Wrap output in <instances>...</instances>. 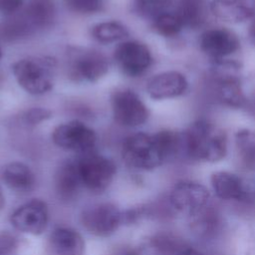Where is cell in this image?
Returning <instances> with one entry per match:
<instances>
[{"label":"cell","mask_w":255,"mask_h":255,"mask_svg":"<svg viewBox=\"0 0 255 255\" xmlns=\"http://www.w3.org/2000/svg\"><path fill=\"white\" fill-rule=\"evenodd\" d=\"M183 154L193 160L215 162L221 160L227 152L225 131L208 120L193 122L184 131Z\"/></svg>","instance_id":"1"},{"label":"cell","mask_w":255,"mask_h":255,"mask_svg":"<svg viewBox=\"0 0 255 255\" xmlns=\"http://www.w3.org/2000/svg\"><path fill=\"white\" fill-rule=\"evenodd\" d=\"M55 60L51 58H25L12 66L13 75L19 86L35 96L48 93L54 85Z\"/></svg>","instance_id":"2"},{"label":"cell","mask_w":255,"mask_h":255,"mask_svg":"<svg viewBox=\"0 0 255 255\" xmlns=\"http://www.w3.org/2000/svg\"><path fill=\"white\" fill-rule=\"evenodd\" d=\"M239 71V63L223 59L214 61L210 73L218 101L233 109L243 108L247 104L238 76Z\"/></svg>","instance_id":"3"},{"label":"cell","mask_w":255,"mask_h":255,"mask_svg":"<svg viewBox=\"0 0 255 255\" xmlns=\"http://www.w3.org/2000/svg\"><path fill=\"white\" fill-rule=\"evenodd\" d=\"M125 162L135 169L151 170L166 159L155 134L137 132L128 136L122 149Z\"/></svg>","instance_id":"4"},{"label":"cell","mask_w":255,"mask_h":255,"mask_svg":"<svg viewBox=\"0 0 255 255\" xmlns=\"http://www.w3.org/2000/svg\"><path fill=\"white\" fill-rule=\"evenodd\" d=\"M76 160L83 186L96 194L108 189L117 172V166L111 158L93 150L80 154Z\"/></svg>","instance_id":"5"},{"label":"cell","mask_w":255,"mask_h":255,"mask_svg":"<svg viewBox=\"0 0 255 255\" xmlns=\"http://www.w3.org/2000/svg\"><path fill=\"white\" fill-rule=\"evenodd\" d=\"M68 73L75 81L96 82L109 71L107 58L98 51L74 47L68 52Z\"/></svg>","instance_id":"6"},{"label":"cell","mask_w":255,"mask_h":255,"mask_svg":"<svg viewBox=\"0 0 255 255\" xmlns=\"http://www.w3.org/2000/svg\"><path fill=\"white\" fill-rule=\"evenodd\" d=\"M83 227L97 237H109L122 224V211L111 202L95 203L86 207L80 216Z\"/></svg>","instance_id":"7"},{"label":"cell","mask_w":255,"mask_h":255,"mask_svg":"<svg viewBox=\"0 0 255 255\" xmlns=\"http://www.w3.org/2000/svg\"><path fill=\"white\" fill-rule=\"evenodd\" d=\"M115 121L124 127H138L146 122L148 109L141 99L131 90H116L111 97Z\"/></svg>","instance_id":"8"},{"label":"cell","mask_w":255,"mask_h":255,"mask_svg":"<svg viewBox=\"0 0 255 255\" xmlns=\"http://www.w3.org/2000/svg\"><path fill=\"white\" fill-rule=\"evenodd\" d=\"M52 139L63 149L84 154L94 150L97 136L95 131L82 122L72 121L58 126L53 131Z\"/></svg>","instance_id":"9"},{"label":"cell","mask_w":255,"mask_h":255,"mask_svg":"<svg viewBox=\"0 0 255 255\" xmlns=\"http://www.w3.org/2000/svg\"><path fill=\"white\" fill-rule=\"evenodd\" d=\"M48 222V205L39 198H33L21 204L10 215V223L16 230L32 235L42 234Z\"/></svg>","instance_id":"10"},{"label":"cell","mask_w":255,"mask_h":255,"mask_svg":"<svg viewBox=\"0 0 255 255\" xmlns=\"http://www.w3.org/2000/svg\"><path fill=\"white\" fill-rule=\"evenodd\" d=\"M115 61L121 71L129 77L142 75L151 65L148 47L139 41H126L115 50Z\"/></svg>","instance_id":"11"},{"label":"cell","mask_w":255,"mask_h":255,"mask_svg":"<svg viewBox=\"0 0 255 255\" xmlns=\"http://www.w3.org/2000/svg\"><path fill=\"white\" fill-rule=\"evenodd\" d=\"M209 192L198 182L184 180L176 183L169 195L170 205L177 211L193 215L207 205Z\"/></svg>","instance_id":"12"},{"label":"cell","mask_w":255,"mask_h":255,"mask_svg":"<svg viewBox=\"0 0 255 255\" xmlns=\"http://www.w3.org/2000/svg\"><path fill=\"white\" fill-rule=\"evenodd\" d=\"M199 47L213 61H219L235 53L240 48V41L228 29L213 28L201 34Z\"/></svg>","instance_id":"13"},{"label":"cell","mask_w":255,"mask_h":255,"mask_svg":"<svg viewBox=\"0 0 255 255\" xmlns=\"http://www.w3.org/2000/svg\"><path fill=\"white\" fill-rule=\"evenodd\" d=\"M188 82L183 74L177 71H167L155 75L149 80L146 91L153 100L176 98L185 93Z\"/></svg>","instance_id":"14"},{"label":"cell","mask_w":255,"mask_h":255,"mask_svg":"<svg viewBox=\"0 0 255 255\" xmlns=\"http://www.w3.org/2000/svg\"><path fill=\"white\" fill-rule=\"evenodd\" d=\"M56 6L54 0H30L16 18L29 34L34 29L49 26L54 20Z\"/></svg>","instance_id":"15"},{"label":"cell","mask_w":255,"mask_h":255,"mask_svg":"<svg viewBox=\"0 0 255 255\" xmlns=\"http://www.w3.org/2000/svg\"><path fill=\"white\" fill-rule=\"evenodd\" d=\"M55 190L60 200L69 202L73 200L83 185L76 159L63 161L55 173Z\"/></svg>","instance_id":"16"},{"label":"cell","mask_w":255,"mask_h":255,"mask_svg":"<svg viewBox=\"0 0 255 255\" xmlns=\"http://www.w3.org/2000/svg\"><path fill=\"white\" fill-rule=\"evenodd\" d=\"M209 9L218 19L237 24L255 17V0H213Z\"/></svg>","instance_id":"17"},{"label":"cell","mask_w":255,"mask_h":255,"mask_svg":"<svg viewBox=\"0 0 255 255\" xmlns=\"http://www.w3.org/2000/svg\"><path fill=\"white\" fill-rule=\"evenodd\" d=\"M49 246L55 255H84L86 243L77 230L57 227L50 233Z\"/></svg>","instance_id":"18"},{"label":"cell","mask_w":255,"mask_h":255,"mask_svg":"<svg viewBox=\"0 0 255 255\" xmlns=\"http://www.w3.org/2000/svg\"><path fill=\"white\" fill-rule=\"evenodd\" d=\"M0 180L10 189L26 193L31 191L36 183L32 169L20 161H11L0 167Z\"/></svg>","instance_id":"19"},{"label":"cell","mask_w":255,"mask_h":255,"mask_svg":"<svg viewBox=\"0 0 255 255\" xmlns=\"http://www.w3.org/2000/svg\"><path fill=\"white\" fill-rule=\"evenodd\" d=\"M211 185L217 197L224 200H244L247 192L242 179L228 171H216L211 175Z\"/></svg>","instance_id":"20"},{"label":"cell","mask_w":255,"mask_h":255,"mask_svg":"<svg viewBox=\"0 0 255 255\" xmlns=\"http://www.w3.org/2000/svg\"><path fill=\"white\" fill-rule=\"evenodd\" d=\"M172 11L183 27L195 29L202 26L208 17L207 0H173Z\"/></svg>","instance_id":"21"},{"label":"cell","mask_w":255,"mask_h":255,"mask_svg":"<svg viewBox=\"0 0 255 255\" xmlns=\"http://www.w3.org/2000/svg\"><path fill=\"white\" fill-rule=\"evenodd\" d=\"M235 145L242 164L250 170H255V130L239 129L235 133Z\"/></svg>","instance_id":"22"},{"label":"cell","mask_w":255,"mask_h":255,"mask_svg":"<svg viewBox=\"0 0 255 255\" xmlns=\"http://www.w3.org/2000/svg\"><path fill=\"white\" fill-rule=\"evenodd\" d=\"M131 10L137 16L150 20L172 11L173 0H131Z\"/></svg>","instance_id":"23"},{"label":"cell","mask_w":255,"mask_h":255,"mask_svg":"<svg viewBox=\"0 0 255 255\" xmlns=\"http://www.w3.org/2000/svg\"><path fill=\"white\" fill-rule=\"evenodd\" d=\"M92 36L100 43L109 44L118 42L128 37V32L127 28L116 21L101 22L93 26Z\"/></svg>","instance_id":"24"},{"label":"cell","mask_w":255,"mask_h":255,"mask_svg":"<svg viewBox=\"0 0 255 255\" xmlns=\"http://www.w3.org/2000/svg\"><path fill=\"white\" fill-rule=\"evenodd\" d=\"M193 217L191 221V227L195 233L199 236H210L218 229L219 217L217 212L205 206L195 214L191 215Z\"/></svg>","instance_id":"25"},{"label":"cell","mask_w":255,"mask_h":255,"mask_svg":"<svg viewBox=\"0 0 255 255\" xmlns=\"http://www.w3.org/2000/svg\"><path fill=\"white\" fill-rule=\"evenodd\" d=\"M150 243L162 255H181L189 246L183 239L170 233H157L150 239Z\"/></svg>","instance_id":"26"},{"label":"cell","mask_w":255,"mask_h":255,"mask_svg":"<svg viewBox=\"0 0 255 255\" xmlns=\"http://www.w3.org/2000/svg\"><path fill=\"white\" fill-rule=\"evenodd\" d=\"M152 29L163 37L176 36L183 28L180 19L173 11L166 12L151 22Z\"/></svg>","instance_id":"27"},{"label":"cell","mask_w":255,"mask_h":255,"mask_svg":"<svg viewBox=\"0 0 255 255\" xmlns=\"http://www.w3.org/2000/svg\"><path fill=\"white\" fill-rule=\"evenodd\" d=\"M67 7L77 13L91 14L102 10L105 0H65Z\"/></svg>","instance_id":"28"},{"label":"cell","mask_w":255,"mask_h":255,"mask_svg":"<svg viewBox=\"0 0 255 255\" xmlns=\"http://www.w3.org/2000/svg\"><path fill=\"white\" fill-rule=\"evenodd\" d=\"M148 210L145 205H138L122 211V224L131 225L136 223L148 213Z\"/></svg>","instance_id":"29"},{"label":"cell","mask_w":255,"mask_h":255,"mask_svg":"<svg viewBox=\"0 0 255 255\" xmlns=\"http://www.w3.org/2000/svg\"><path fill=\"white\" fill-rule=\"evenodd\" d=\"M18 238L7 231L0 232V255H10L18 247Z\"/></svg>","instance_id":"30"},{"label":"cell","mask_w":255,"mask_h":255,"mask_svg":"<svg viewBox=\"0 0 255 255\" xmlns=\"http://www.w3.org/2000/svg\"><path fill=\"white\" fill-rule=\"evenodd\" d=\"M52 116L51 112L46 110V109H42V108H34L31 109L29 111H27L24 115H23V120L26 124L28 125H37L43 121H46L48 119H50Z\"/></svg>","instance_id":"31"},{"label":"cell","mask_w":255,"mask_h":255,"mask_svg":"<svg viewBox=\"0 0 255 255\" xmlns=\"http://www.w3.org/2000/svg\"><path fill=\"white\" fill-rule=\"evenodd\" d=\"M23 0H0V14L4 16H13L20 11Z\"/></svg>","instance_id":"32"},{"label":"cell","mask_w":255,"mask_h":255,"mask_svg":"<svg viewBox=\"0 0 255 255\" xmlns=\"http://www.w3.org/2000/svg\"><path fill=\"white\" fill-rule=\"evenodd\" d=\"M248 35H249V38L251 40V42L253 44H255V17L249 27V30H248Z\"/></svg>","instance_id":"33"},{"label":"cell","mask_w":255,"mask_h":255,"mask_svg":"<svg viewBox=\"0 0 255 255\" xmlns=\"http://www.w3.org/2000/svg\"><path fill=\"white\" fill-rule=\"evenodd\" d=\"M181 255H202L200 252H198L197 250H195L194 248H192L190 245L184 250V252Z\"/></svg>","instance_id":"34"},{"label":"cell","mask_w":255,"mask_h":255,"mask_svg":"<svg viewBox=\"0 0 255 255\" xmlns=\"http://www.w3.org/2000/svg\"><path fill=\"white\" fill-rule=\"evenodd\" d=\"M4 205H5V195H4L3 190H2V188L0 186V211L3 209Z\"/></svg>","instance_id":"35"},{"label":"cell","mask_w":255,"mask_h":255,"mask_svg":"<svg viewBox=\"0 0 255 255\" xmlns=\"http://www.w3.org/2000/svg\"><path fill=\"white\" fill-rule=\"evenodd\" d=\"M1 57H2V50H1V47H0V59H1Z\"/></svg>","instance_id":"36"}]
</instances>
